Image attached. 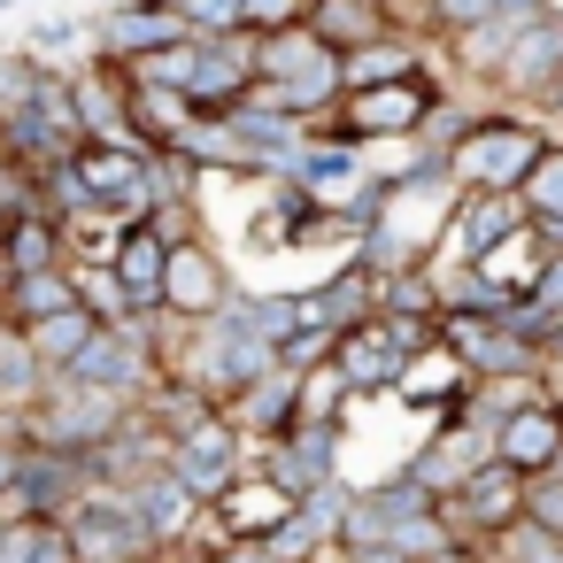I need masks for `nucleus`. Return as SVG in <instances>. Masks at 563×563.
I'll return each instance as SVG.
<instances>
[{"instance_id":"f257e3e1","label":"nucleus","mask_w":563,"mask_h":563,"mask_svg":"<svg viewBox=\"0 0 563 563\" xmlns=\"http://www.w3.org/2000/svg\"><path fill=\"white\" fill-rule=\"evenodd\" d=\"M532 163H540V140H532V132L494 124V132H471V140H463L455 178H463V186H486L494 201H509V186H525V178H532Z\"/></svg>"},{"instance_id":"7ed1b4c3","label":"nucleus","mask_w":563,"mask_h":563,"mask_svg":"<svg viewBox=\"0 0 563 563\" xmlns=\"http://www.w3.org/2000/svg\"><path fill=\"white\" fill-rule=\"evenodd\" d=\"M155 301L178 309V317H209V309L224 301L217 255H201V247H163V294H155Z\"/></svg>"},{"instance_id":"20e7f679","label":"nucleus","mask_w":563,"mask_h":563,"mask_svg":"<svg viewBox=\"0 0 563 563\" xmlns=\"http://www.w3.org/2000/svg\"><path fill=\"white\" fill-rule=\"evenodd\" d=\"M117 278H124L132 301H155V294H163V240H155V232H132L124 255H117Z\"/></svg>"},{"instance_id":"f03ea898","label":"nucleus","mask_w":563,"mask_h":563,"mask_svg":"<svg viewBox=\"0 0 563 563\" xmlns=\"http://www.w3.org/2000/svg\"><path fill=\"white\" fill-rule=\"evenodd\" d=\"M432 117V93L424 78H394V86H363L347 109H340V132H409Z\"/></svg>"},{"instance_id":"39448f33","label":"nucleus","mask_w":563,"mask_h":563,"mask_svg":"<svg viewBox=\"0 0 563 563\" xmlns=\"http://www.w3.org/2000/svg\"><path fill=\"white\" fill-rule=\"evenodd\" d=\"M247 24H309V0H247Z\"/></svg>"},{"instance_id":"423d86ee","label":"nucleus","mask_w":563,"mask_h":563,"mask_svg":"<svg viewBox=\"0 0 563 563\" xmlns=\"http://www.w3.org/2000/svg\"><path fill=\"white\" fill-rule=\"evenodd\" d=\"M525 263H540V232H532V224H525V240H517V271H525ZM501 271H509V255H486V278H494V286H501ZM517 294H532V286L517 278Z\"/></svg>"}]
</instances>
